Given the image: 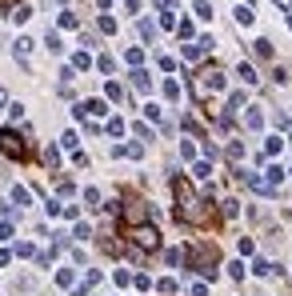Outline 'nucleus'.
<instances>
[{"mask_svg":"<svg viewBox=\"0 0 292 296\" xmlns=\"http://www.w3.org/2000/svg\"><path fill=\"white\" fill-rule=\"evenodd\" d=\"M172 196H176V220H184V224H204L208 220V200H200L192 192V184L180 180V176H172Z\"/></svg>","mask_w":292,"mask_h":296,"instance_id":"nucleus-1","label":"nucleus"},{"mask_svg":"<svg viewBox=\"0 0 292 296\" xmlns=\"http://www.w3.org/2000/svg\"><path fill=\"white\" fill-rule=\"evenodd\" d=\"M184 256H188V264H192L200 276H216V248H212V244H196V248H188Z\"/></svg>","mask_w":292,"mask_h":296,"instance_id":"nucleus-2","label":"nucleus"},{"mask_svg":"<svg viewBox=\"0 0 292 296\" xmlns=\"http://www.w3.org/2000/svg\"><path fill=\"white\" fill-rule=\"evenodd\" d=\"M0 152H4V156H12V160H25V156H28V144L20 140L16 128H0Z\"/></svg>","mask_w":292,"mask_h":296,"instance_id":"nucleus-3","label":"nucleus"},{"mask_svg":"<svg viewBox=\"0 0 292 296\" xmlns=\"http://www.w3.org/2000/svg\"><path fill=\"white\" fill-rule=\"evenodd\" d=\"M128 240H132L140 252H156L160 248V232H156L152 224H136L132 232H128Z\"/></svg>","mask_w":292,"mask_h":296,"instance_id":"nucleus-4","label":"nucleus"},{"mask_svg":"<svg viewBox=\"0 0 292 296\" xmlns=\"http://www.w3.org/2000/svg\"><path fill=\"white\" fill-rule=\"evenodd\" d=\"M120 220H124V224H132V228L144 224V220H148V204H144V200H136V196H128L124 208H120Z\"/></svg>","mask_w":292,"mask_h":296,"instance_id":"nucleus-5","label":"nucleus"},{"mask_svg":"<svg viewBox=\"0 0 292 296\" xmlns=\"http://www.w3.org/2000/svg\"><path fill=\"white\" fill-rule=\"evenodd\" d=\"M12 52H16V60H28V52H32V40H28V36H20V40L12 44Z\"/></svg>","mask_w":292,"mask_h":296,"instance_id":"nucleus-6","label":"nucleus"},{"mask_svg":"<svg viewBox=\"0 0 292 296\" xmlns=\"http://www.w3.org/2000/svg\"><path fill=\"white\" fill-rule=\"evenodd\" d=\"M244 124H248V128H260V124H264V112H260V108H248V112H244Z\"/></svg>","mask_w":292,"mask_h":296,"instance_id":"nucleus-7","label":"nucleus"},{"mask_svg":"<svg viewBox=\"0 0 292 296\" xmlns=\"http://www.w3.org/2000/svg\"><path fill=\"white\" fill-rule=\"evenodd\" d=\"M28 16H32V8H28V4H12V20H16V24H25Z\"/></svg>","mask_w":292,"mask_h":296,"instance_id":"nucleus-8","label":"nucleus"},{"mask_svg":"<svg viewBox=\"0 0 292 296\" xmlns=\"http://www.w3.org/2000/svg\"><path fill=\"white\" fill-rule=\"evenodd\" d=\"M252 20H256V12H252L248 4H240V8H236V24H252Z\"/></svg>","mask_w":292,"mask_h":296,"instance_id":"nucleus-9","label":"nucleus"},{"mask_svg":"<svg viewBox=\"0 0 292 296\" xmlns=\"http://www.w3.org/2000/svg\"><path fill=\"white\" fill-rule=\"evenodd\" d=\"M236 72H240V80H244V84H256V80H260V76H256V69H252V64H240V69H236Z\"/></svg>","mask_w":292,"mask_h":296,"instance_id":"nucleus-10","label":"nucleus"},{"mask_svg":"<svg viewBox=\"0 0 292 296\" xmlns=\"http://www.w3.org/2000/svg\"><path fill=\"white\" fill-rule=\"evenodd\" d=\"M196 16H200V20H212V4H208V0H196Z\"/></svg>","mask_w":292,"mask_h":296,"instance_id":"nucleus-11","label":"nucleus"},{"mask_svg":"<svg viewBox=\"0 0 292 296\" xmlns=\"http://www.w3.org/2000/svg\"><path fill=\"white\" fill-rule=\"evenodd\" d=\"M156 288H160V296H176V280H172V276H164Z\"/></svg>","mask_w":292,"mask_h":296,"instance_id":"nucleus-12","label":"nucleus"},{"mask_svg":"<svg viewBox=\"0 0 292 296\" xmlns=\"http://www.w3.org/2000/svg\"><path fill=\"white\" fill-rule=\"evenodd\" d=\"M28 200H32V196H28V188H12V204H20V208H25Z\"/></svg>","mask_w":292,"mask_h":296,"instance_id":"nucleus-13","label":"nucleus"},{"mask_svg":"<svg viewBox=\"0 0 292 296\" xmlns=\"http://www.w3.org/2000/svg\"><path fill=\"white\" fill-rule=\"evenodd\" d=\"M44 164L56 168V164H60V148H44Z\"/></svg>","mask_w":292,"mask_h":296,"instance_id":"nucleus-14","label":"nucleus"},{"mask_svg":"<svg viewBox=\"0 0 292 296\" xmlns=\"http://www.w3.org/2000/svg\"><path fill=\"white\" fill-rule=\"evenodd\" d=\"M56 284H60V288H72V272H68V268H60V272H56Z\"/></svg>","mask_w":292,"mask_h":296,"instance_id":"nucleus-15","label":"nucleus"},{"mask_svg":"<svg viewBox=\"0 0 292 296\" xmlns=\"http://www.w3.org/2000/svg\"><path fill=\"white\" fill-rule=\"evenodd\" d=\"M132 84L144 92V88H148V72H140V69H136V72H132Z\"/></svg>","mask_w":292,"mask_h":296,"instance_id":"nucleus-16","label":"nucleus"},{"mask_svg":"<svg viewBox=\"0 0 292 296\" xmlns=\"http://www.w3.org/2000/svg\"><path fill=\"white\" fill-rule=\"evenodd\" d=\"M84 200H88V208H100V192L96 188H84Z\"/></svg>","mask_w":292,"mask_h":296,"instance_id":"nucleus-17","label":"nucleus"},{"mask_svg":"<svg viewBox=\"0 0 292 296\" xmlns=\"http://www.w3.org/2000/svg\"><path fill=\"white\" fill-rule=\"evenodd\" d=\"M140 36H144V40H152V36H156V24H152V20H140Z\"/></svg>","mask_w":292,"mask_h":296,"instance_id":"nucleus-18","label":"nucleus"},{"mask_svg":"<svg viewBox=\"0 0 292 296\" xmlns=\"http://www.w3.org/2000/svg\"><path fill=\"white\" fill-rule=\"evenodd\" d=\"M104 92H108V100H124V88H120V84H116V80H112V84H108V88H104Z\"/></svg>","mask_w":292,"mask_h":296,"instance_id":"nucleus-19","label":"nucleus"},{"mask_svg":"<svg viewBox=\"0 0 292 296\" xmlns=\"http://www.w3.org/2000/svg\"><path fill=\"white\" fill-rule=\"evenodd\" d=\"M228 276H232V280H244V264H240V260H232V264H228Z\"/></svg>","mask_w":292,"mask_h":296,"instance_id":"nucleus-20","label":"nucleus"},{"mask_svg":"<svg viewBox=\"0 0 292 296\" xmlns=\"http://www.w3.org/2000/svg\"><path fill=\"white\" fill-rule=\"evenodd\" d=\"M124 60H128V64H140V60H144V52H140V48H128V52H124Z\"/></svg>","mask_w":292,"mask_h":296,"instance_id":"nucleus-21","label":"nucleus"},{"mask_svg":"<svg viewBox=\"0 0 292 296\" xmlns=\"http://www.w3.org/2000/svg\"><path fill=\"white\" fill-rule=\"evenodd\" d=\"M164 96H168V100H176V96H180V84H176V80H164Z\"/></svg>","mask_w":292,"mask_h":296,"instance_id":"nucleus-22","label":"nucleus"},{"mask_svg":"<svg viewBox=\"0 0 292 296\" xmlns=\"http://www.w3.org/2000/svg\"><path fill=\"white\" fill-rule=\"evenodd\" d=\"M88 64H92L88 52H76V56H72V69H88Z\"/></svg>","mask_w":292,"mask_h":296,"instance_id":"nucleus-23","label":"nucleus"},{"mask_svg":"<svg viewBox=\"0 0 292 296\" xmlns=\"http://www.w3.org/2000/svg\"><path fill=\"white\" fill-rule=\"evenodd\" d=\"M244 156V144H236V140H232V144H228V160H240Z\"/></svg>","mask_w":292,"mask_h":296,"instance_id":"nucleus-24","label":"nucleus"},{"mask_svg":"<svg viewBox=\"0 0 292 296\" xmlns=\"http://www.w3.org/2000/svg\"><path fill=\"white\" fill-rule=\"evenodd\" d=\"M252 272H256V276H268V272H272V264H268V260H256V264H252Z\"/></svg>","mask_w":292,"mask_h":296,"instance_id":"nucleus-25","label":"nucleus"},{"mask_svg":"<svg viewBox=\"0 0 292 296\" xmlns=\"http://www.w3.org/2000/svg\"><path fill=\"white\" fill-rule=\"evenodd\" d=\"M60 24H64V28H76L80 20H76V12H60Z\"/></svg>","mask_w":292,"mask_h":296,"instance_id":"nucleus-26","label":"nucleus"},{"mask_svg":"<svg viewBox=\"0 0 292 296\" xmlns=\"http://www.w3.org/2000/svg\"><path fill=\"white\" fill-rule=\"evenodd\" d=\"M192 172H196V176H200V180H208V176H212V164H196Z\"/></svg>","mask_w":292,"mask_h":296,"instance_id":"nucleus-27","label":"nucleus"},{"mask_svg":"<svg viewBox=\"0 0 292 296\" xmlns=\"http://www.w3.org/2000/svg\"><path fill=\"white\" fill-rule=\"evenodd\" d=\"M108 132H112V136H120V132H124V120H120V116H116V120H108Z\"/></svg>","mask_w":292,"mask_h":296,"instance_id":"nucleus-28","label":"nucleus"},{"mask_svg":"<svg viewBox=\"0 0 292 296\" xmlns=\"http://www.w3.org/2000/svg\"><path fill=\"white\" fill-rule=\"evenodd\" d=\"M100 32H116V20L112 16H100Z\"/></svg>","mask_w":292,"mask_h":296,"instance_id":"nucleus-29","label":"nucleus"},{"mask_svg":"<svg viewBox=\"0 0 292 296\" xmlns=\"http://www.w3.org/2000/svg\"><path fill=\"white\" fill-rule=\"evenodd\" d=\"M44 44H48L52 52H60V48H64V44H60V36H56V32H48V40H44Z\"/></svg>","mask_w":292,"mask_h":296,"instance_id":"nucleus-30","label":"nucleus"},{"mask_svg":"<svg viewBox=\"0 0 292 296\" xmlns=\"http://www.w3.org/2000/svg\"><path fill=\"white\" fill-rule=\"evenodd\" d=\"M256 56H272V44H268V40H256Z\"/></svg>","mask_w":292,"mask_h":296,"instance_id":"nucleus-31","label":"nucleus"},{"mask_svg":"<svg viewBox=\"0 0 292 296\" xmlns=\"http://www.w3.org/2000/svg\"><path fill=\"white\" fill-rule=\"evenodd\" d=\"M8 236H12V224L4 220V224H0V240H8Z\"/></svg>","mask_w":292,"mask_h":296,"instance_id":"nucleus-32","label":"nucleus"},{"mask_svg":"<svg viewBox=\"0 0 292 296\" xmlns=\"http://www.w3.org/2000/svg\"><path fill=\"white\" fill-rule=\"evenodd\" d=\"M4 104H8V92H4V88H0V108H4Z\"/></svg>","mask_w":292,"mask_h":296,"instance_id":"nucleus-33","label":"nucleus"},{"mask_svg":"<svg viewBox=\"0 0 292 296\" xmlns=\"http://www.w3.org/2000/svg\"><path fill=\"white\" fill-rule=\"evenodd\" d=\"M0 4H20V0H0Z\"/></svg>","mask_w":292,"mask_h":296,"instance_id":"nucleus-34","label":"nucleus"}]
</instances>
